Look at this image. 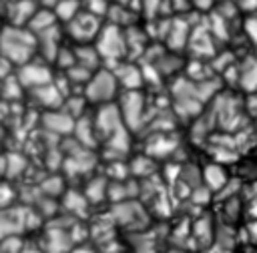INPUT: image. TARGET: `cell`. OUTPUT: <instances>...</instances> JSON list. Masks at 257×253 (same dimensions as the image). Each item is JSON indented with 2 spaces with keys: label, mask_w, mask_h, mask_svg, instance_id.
I'll return each mask as SVG.
<instances>
[{
  "label": "cell",
  "mask_w": 257,
  "mask_h": 253,
  "mask_svg": "<svg viewBox=\"0 0 257 253\" xmlns=\"http://www.w3.org/2000/svg\"><path fill=\"white\" fill-rule=\"evenodd\" d=\"M36 50V38L30 30L18 24H10L0 30V52L10 62H28Z\"/></svg>",
  "instance_id": "6da1fadb"
},
{
  "label": "cell",
  "mask_w": 257,
  "mask_h": 253,
  "mask_svg": "<svg viewBox=\"0 0 257 253\" xmlns=\"http://www.w3.org/2000/svg\"><path fill=\"white\" fill-rule=\"evenodd\" d=\"M96 52L100 58H118L126 54V38L124 32L116 24L102 26L96 34Z\"/></svg>",
  "instance_id": "7a4b0ae2"
},
{
  "label": "cell",
  "mask_w": 257,
  "mask_h": 253,
  "mask_svg": "<svg viewBox=\"0 0 257 253\" xmlns=\"http://www.w3.org/2000/svg\"><path fill=\"white\" fill-rule=\"evenodd\" d=\"M116 86H118V80L112 72L98 70L86 78V88H84L86 100L106 104L116 94Z\"/></svg>",
  "instance_id": "3957f363"
},
{
  "label": "cell",
  "mask_w": 257,
  "mask_h": 253,
  "mask_svg": "<svg viewBox=\"0 0 257 253\" xmlns=\"http://www.w3.org/2000/svg\"><path fill=\"white\" fill-rule=\"evenodd\" d=\"M66 24H68V30H70L72 38L78 40V42H88V40H90L88 36H96L98 30L102 28L96 14H92V12H82V10H80L74 18H70Z\"/></svg>",
  "instance_id": "277c9868"
},
{
  "label": "cell",
  "mask_w": 257,
  "mask_h": 253,
  "mask_svg": "<svg viewBox=\"0 0 257 253\" xmlns=\"http://www.w3.org/2000/svg\"><path fill=\"white\" fill-rule=\"evenodd\" d=\"M171 253H181V251H171Z\"/></svg>",
  "instance_id": "5b68a950"
}]
</instances>
